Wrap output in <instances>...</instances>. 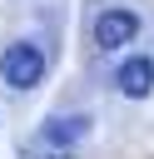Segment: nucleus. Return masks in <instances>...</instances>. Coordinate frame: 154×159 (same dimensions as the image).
Returning <instances> with one entry per match:
<instances>
[{"instance_id": "1", "label": "nucleus", "mask_w": 154, "mask_h": 159, "mask_svg": "<svg viewBox=\"0 0 154 159\" xmlns=\"http://www.w3.org/2000/svg\"><path fill=\"white\" fill-rule=\"evenodd\" d=\"M40 75H45V50L35 40H15L0 50V80L10 89H30V84H40Z\"/></svg>"}, {"instance_id": "2", "label": "nucleus", "mask_w": 154, "mask_h": 159, "mask_svg": "<svg viewBox=\"0 0 154 159\" xmlns=\"http://www.w3.org/2000/svg\"><path fill=\"white\" fill-rule=\"evenodd\" d=\"M134 35H139V15L134 10L114 5V10H99L94 15V45L99 50H124Z\"/></svg>"}, {"instance_id": "3", "label": "nucleus", "mask_w": 154, "mask_h": 159, "mask_svg": "<svg viewBox=\"0 0 154 159\" xmlns=\"http://www.w3.org/2000/svg\"><path fill=\"white\" fill-rule=\"evenodd\" d=\"M114 84L124 99H144L154 89V55H129L119 70H114Z\"/></svg>"}, {"instance_id": "4", "label": "nucleus", "mask_w": 154, "mask_h": 159, "mask_svg": "<svg viewBox=\"0 0 154 159\" xmlns=\"http://www.w3.org/2000/svg\"><path fill=\"white\" fill-rule=\"evenodd\" d=\"M84 129H89V119H84V114H50V119L40 124V139H45L50 149H70Z\"/></svg>"}, {"instance_id": "5", "label": "nucleus", "mask_w": 154, "mask_h": 159, "mask_svg": "<svg viewBox=\"0 0 154 159\" xmlns=\"http://www.w3.org/2000/svg\"><path fill=\"white\" fill-rule=\"evenodd\" d=\"M50 159H75V154H70V149H55V154H50Z\"/></svg>"}]
</instances>
